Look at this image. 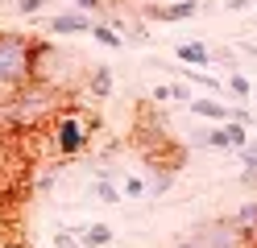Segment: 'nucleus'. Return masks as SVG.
<instances>
[{
    "mask_svg": "<svg viewBox=\"0 0 257 248\" xmlns=\"http://www.w3.org/2000/svg\"><path fill=\"white\" fill-rule=\"evenodd\" d=\"M67 108V95L54 87H42V83H25L21 91H13L9 99H0V132L13 137V132H38L50 128L54 116Z\"/></svg>",
    "mask_w": 257,
    "mask_h": 248,
    "instance_id": "obj_1",
    "label": "nucleus"
},
{
    "mask_svg": "<svg viewBox=\"0 0 257 248\" xmlns=\"http://www.w3.org/2000/svg\"><path fill=\"white\" fill-rule=\"evenodd\" d=\"M34 46L38 38L17 29H0V99L34 83Z\"/></svg>",
    "mask_w": 257,
    "mask_h": 248,
    "instance_id": "obj_2",
    "label": "nucleus"
},
{
    "mask_svg": "<svg viewBox=\"0 0 257 248\" xmlns=\"http://www.w3.org/2000/svg\"><path fill=\"white\" fill-rule=\"evenodd\" d=\"M95 128H100V124H95V116L79 112V108H62L54 116V124H50V137H54L58 157H79L87 149V141H91Z\"/></svg>",
    "mask_w": 257,
    "mask_h": 248,
    "instance_id": "obj_3",
    "label": "nucleus"
},
{
    "mask_svg": "<svg viewBox=\"0 0 257 248\" xmlns=\"http://www.w3.org/2000/svg\"><path fill=\"white\" fill-rule=\"evenodd\" d=\"M183 236L195 248H253V236L236 219H203L191 231H183Z\"/></svg>",
    "mask_w": 257,
    "mask_h": 248,
    "instance_id": "obj_4",
    "label": "nucleus"
},
{
    "mask_svg": "<svg viewBox=\"0 0 257 248\" xmlns=\"http://www.w3.org/2000/svg\"><path fill=\"white\" fill-rule=\"evenodd\" d=\"M34 25H42V29H50L54 38H79V33H91V17L87 13H79V9H71V13H54L50 21H34Z\"/></svg>",
    "mask_w": 257,
    "mask_h": 248,
    "instance_id": "obj_5",
    "label": "nucleus"
},
{
    "mask_svg": "<svg viewBox=\"0 0 257 248\" xmlns=\"http://www.w3.org/2000/svg\"><path fill=\"white\" fill-rule=\"evenodd\" d=\"M174 58H179V66L207 71V66H212V46H203V42H179V46H174Z\"/></svg>",
    "mask_w": 257,
    "mask_h": 248,
    "instance_id": "obj_6",
    "label": "nucleus"
},
{
    "mask_svg": "<svg viewBox=\"0 0 257 248\" xmlns=\"http://www.w3.org/2000/svg\"><path fill=\"white\" fill-rule=\"evenodd\" d=\"M187 108L195 112L199 120H207V124H224V120H228V104H224L220 95H195Z\"/></svg>",
    "mask_w": 257,
    "mask_h": 248,
    "instance_id": "obj_7",
    "label": "nucleus"
},
{
    "mask_svg": "<svg viewBox=\"0 0 257 248\" xmlns=\"http://www.w3.org/2000/svg\"><path fill=\"white\" fill-rule=\"evenodd\" d=\"M154 21H166V25H179V21H191V17L199 13V0H174V5H162V9H146Z\"/></svg>",
    "mask_w": 257,
    "mask_h": 248,
    "instance_id": "obj_8",
    "label": "nucleus"
},
{
    "mask_svg": "<svg viewBox=\"0 0 257 248\" xmlns=\"http://www.w3.org/2000/svg\"><path fill=\"white\" fill-rule=\"evenodd\" d=\"M112 87H116V79H112V66H91L87 79H83V91H87L91 99H108Z\"/></svg>",
    "mask_w": 257,
    "mask_h": 248,
    "instance_id": "obj_9",
    "label": "nucleus"
},
{
    "mask_svg": "<svg viewBox=\"0 0 257 248\" xmlns=\"http://www.w3.org/2000/svg\"><path fill=\"white\" fill-rule=\"evenodd\" d=\"M75 236L83 248H104V244H112V227L108 223H75Z\"/></svg>",
    "mask_w": 257,
    "mask_h": 248,
    "instance_id": "obj_10",
    "label": "nucleus"
},
{
    "mask_svg": "<svg viewBox=\"0 0 257 248\" xmlns=\"http://www.w3.org/2000/svg\"><path fill=\"white\" fill-rule=\"evenodd\" d=\"M174 186V174L162 170V165H150V178H146V198H166Z\"/></svg>",
    "mask_w": 257,
    "mask_h": 248,
    "instance_id": "obj_11",
    "label": "nucleus"
},
{
    "mask_svg": "<svg viewBox=\"0 0 257 248\" xmlns=\"http://www.w3.org/2000/svg\"><path fill=\"white\" fill-rule=\"evenodd\" d=\"M224 95H232V104H245V99H253V83L245 71H232L228 79H224Z\"/></svg>",
    "mask_w": 257,
    "mask_h": 248,
    "instance_id": "obj_12",
    "label": "nucleus"
},
{
    "mask_svg": "<svg viewBox=\"0 0 257 248\" xmlns=\"http://www.w3.org/2000/svg\"><path fill=\"white\" fill-rule=\"evenodd\" d=\"M236 161H240V182L257 190V145L249 141L245 149H236Z\"/></svg>",
    "mask_w": 257,
    "mask_h": 248,
    "instance_id": "obj_13",
    "label": "nucleus"
},
{
    "mask_svg": "<svg viewBox=\"0 0 257 248\" xmlns=\"http://www.w3.org/2000/svg\"><path fill=\"white\" fill-rule=\"evenodd\" d=\"M191 145H199V149H228L220 124H203V128H195V132H191Z\"/></svg>",
    "mask_w": 257,
    "mask_h": 248,
    "instance_id": "obj_14",
    "label": "nucleus"
},
{
    "mask_svg": "<svg viewBox=\"0 0 257 248\" xmlns=\"http://www.w3.org/2000/svg\"><path fill=\"white\" fill-rule=\"evenodd\" d=\"M91 198H100V203H108V207H116L124 194H120V186H116L112 178H95V182H91Z\"/></svg>",
    "mask_w": 257,
    "mask_h": 248,
    "instance_id": "obj_15",
    "label": "nucleus"
},
{
    "mask_svg": "<svg viewBox=\"0 0 257 248\" xmlns=\"http://www.w3.org/2000/svg\"><path fill=\"white\" fill-rule=\"evenodd\" d=\"M220 132H224V141H228V149H232V153L249 145V132H245V124H236V120H224V124H220Z\"/></svg>",
    "mask_w": 257,
    "mask_h": 248,
    "instance_id": "obj_16",
    "label": "nucleus"
},
{
    "mask_svg": "<svg viewBox=\"0 0 257 248\" xmlns=\"http://www.w3.org/2000/svg\"><path fill=\"white\" fill-rule=\"evenodd\" d=\"M91 38L100 42V46H108V50H120V46H124V38H120L112 25H104V21H95V25H91Z\"/></svg>",
    "mask_w": 257,
    "mask_h": 248,
    "instance_id": "obj_17",
    "label": "nucleus"
},
{
    "mask_svg": "<svg viewBox=\"0 0 257 248\" xmlns=\"http://www.w3.org/2000/svg\"><path fill=\"white\" fill-rule=\"evenodd\" d=\"M232 219H236V223H240V227H245L249 236L257 240V203H245V207H240V211L232 215Z\"/></svg>",
    "mask_w": 257,
    "mask_h": 248,
    "instance_id": "obj_18",
    "label": "nucleus"
},
{
    "mask_svg": "<svg viewBox=\"0 0 257 248\" xmlns=\"http://www.w3.org/2000/svg\"><path fill=\"white\" fill-rule=\"evenodd\" d=\"M120 38H124V42H133V46H150V42H154V33H150L146 25H137V21H133V25H124Z\"/></svg>",
    "mask_w": 257,
    "mask_h": 248,
    "instance_id": "obj_19",
    "label": "nucleus"
},
{
    "mask_svg": "<svg viewBox=\"0 0 257 248\" xmlns=\"http://www.w3.org/2000/svg\"><path fill=\"white\" fill-rule=\"evenodd\" d=\"M120 194H124V198H146V178H133V174H128V178L120 182Z\"/></svg>",
    "mask_w": 257,
    "mask_h": 248,
    "instance_id": "obj_20",
    "label": "nucleus"
},
{
    "mask_svg": "<svg viewBox=\"0 0 257 248\" xmlns=\"http://www.w3.org/2000/svg\"><path fill=\"white\" fill-rule=\"evenodd\" d=\"M212 62L228 66V75H232V71H240V66H236V50H232V46H220V50H212Z\"/></svg>",
    "mask_w": 257,
    "mask_h": 248,
    "instance_id": "obj_21",
    "label": "nucleus"
},
{
    "mask_svg": "<svg viewBox=\"0 0 257 248\" xmlns=\"http://www.w3.org/2000/svg\"><path fill=\"white\" fill-rule=\"evenodd\" d=\"M9 165H13V141L0 132V182H5V174H9Z\"/></svg>",
    "mask_w": 257,
    "mask_h": 248,
    "instance_id": "obj_22",
    "label": "nucleus"
},
{
    "mask_svg": "<svg viewBox=\"0 0 257 248\" xmlns=\"http://www.w3.org/2000/svg\"><path fill=\"white\" fill-rule=\"evenodd\" d=\"M54 248H83V244H79L75 227H71V231H67V227H58V231H54Z\"/></svg>",
    "mask_w": 257,
    "mask_h": 248,
    "instance_id": "obj_23",
    "label": "nucleus"
},
{
    "mask_svg": "<svg viewBox=\"0 0 257 248\" xmlns=\"http://www.w3.org/2000/svg\"><path fill=\"white\" fill-rule=\"evenodd\" d=\"M75 5H79V13H87V17H91V13L104 17V13H108V0H75Z\"/></svg>",
    "mask_w": 257,
    "mask_h": 248,
    "instance_id": "obj_24",
    "label": "nucleus"
},
{
    "mask_svg": "<svg viewBox=\"0 0 257 248\" xmlns=\"http://www.w3.org/2000/svg\"><path fill=\"white\" fill-rule=\"evenodd\" d=\"M166 99H174V83H162V87L150 91V104H166Z\"/></svg>",
    "mask_w": 257,
    "mask_h": 248,
    "instance_id": "obj_25",
    "label": "nucleus"
},
{
    "mask_svg": "<svg viewBox=\"0 0 257 248\" xmlns=\"http://www.w3.org/2000/svg\"><path fill=\"white\" fill-rule=\"evenodd\" d=\"M42 5H46V0H17V13H21V17H38Z\"/></svg>",
    "mask_w": 257,
    "mask_h": 248,
    "instance_id": "obj_26",
    "label": "nucleus"
},
{
    "mask_svg": "<svg viewBox=\"0 0 257 248\" xmlns=\"http://www.w3.org/2000/svg\"><path fill=\"white\" fill-rule=\"evenodd\" d=\"M253 5H257V0H224V9H228V13H245Z\"/></svg>",
    "mask_w": 257,
    "mask_h": 248,
    "instance_id": "obj_27",
    "label": "nucleus"
},
{
    "mask_svg": "<svg viewBox=\"0 0 257 248\" xmlns=\"http://www.w3.org/2000/svg\"><path fill=\"white\" fill-rule=\"evenodd\" d=\"M5 240H9V223H5V211H0V248H5Z\"/></svg>",
    "mask_w": 257,
    "mask_h": 248,
    "instance_id": "obj_28",
    "label": "nucleus"
},
{
    "mask_svg": "<svg viewBox=\"0 0 257 248\" xmlns=\"http://www.w3.org/2000/svg\"><path fill=\"white\" fill-rule=\"evenodd\" d=\"M253 104H257V83H253Z\"/></svg>",
    "mask_w": 257,
    "mask_h": 248,
    "instance_id": "obj_29",
    "label": "nucleus"
}]
</instances>
